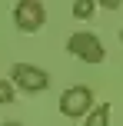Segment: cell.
Here are the masks:
<instances>
[{"instance_id":"cell-1","label":"cell","mask_w":123,"mask_h":126,"mask_svg":"<svg viewBox=\"0 0 123 126\" xmlns=\"http://www.w3.org/2000/svg\"><path fill=\"white\" fill-rule=\"evenodd\" d=\"M67 50L73 53V57H80L83 63H103V43H100V37H93V33H73L70 40H67Z\"/></svg>"},{"instance_id":"cell-2","label":"cell","mask_w":123,"mask_h":126,"mask_svg":"<svg viewBox=\"0 0 123 126\" xmlns=\"http://www.w3.org/2000/svg\"><path fill=\"white\" fill-rule=\"evenodd\" d=\"M43 20H47V10H43L40 0H17V7H13V23H17L20 30L33 33V30L43 27Z\"/></svg>"},{"instance_id":"cell-3","label":"cell","mask_w":123,"mask_h":126,"mask_svg":"<svg viewBox=\"0 0 123 126\" xmlns=\"http://www.w3.org/2000/svg\"><path fill=\"white\" fill-rule=\"evenodd\" d=\"M10 80L17 83L20 90H27V93H40V90L50 86V73H47V70L30 66V63H17L13 73H10Z\"/></svg>"},{"instance_id":"cell-4","label":"cell","mask_w":123,"mask_h":126,"mask_svg":"<svg viewBox=\"0 0 123 126\" xmlns=\"http://www.w3.org/2000/svg\"><path fill=\"white\" fill-rule=\"evenodd\" d=\"M90 103H93L90 86H70V90H63V96H60V113L77 120V116L90 113Z\"/></svg>"},{"instance_id":"cell-5","label":"cell","mask_w":123,"mask_h":126,"mask_svg":"<svg viewBox=\"0 0 123 126\" xmlns=\"http://www.w3.org/2000/svg\"><path fill=\"white\" fill-rule=\"evenodd\" d=\"M87 126H110V106H97V110H90V116H87Z\"/></svg>"},{"instance_id":"cell-6","label":"cell","mask_w":123,"mask_h":126,"mask_svg":"<svg viewBox=\"0 0 123 126\" xmlns=\"http://www.w3.org/2000/svg\"><path fill=\"white\" fill-rule=\"evenodd\" d=\"M93 7H97V0H73V17L90 20L93 17Z\"/></svg>"},{"instance_id":"cell-7","label":"cell","mask_w":123,"mask_h":126,"mask_svg":"<svg viewBox=\"0 0 123 126\" xmlns=\"http://www.w3.org/2000/svg\"><path fill=\"white\" fill-rule=\"evenodd\" d=\"M13 100V80H0V103Z\"/></svg>"},{"instance_id":"cell-8","label":"cell","mask_w":123,"mask_h":126,"mask_svg":"<svg viewBox=\"0 0 123 126\" xmlns=\"http://www.w3.org/2000/svg\"><path fill=\"white\" fill-rule=\"evenodd\" d=\"M97 3H100V7H103V10H117V7L123 3V0H97Z\"/></svg>"},{"instance_id":"cell-9","label":"cell","mask_w":123,"mask_h":126,"mask_svg":"<svg viewBox=\"0 0 123 126\" xmlns=\"http://www.w3.org/2000/svg\"><path fill=\"white\" fill-rule=\"evenodd\" d=\"M120 40H123V33H120Z\"/></svg>"},{"instance_id":"cell-10","label":"cell","mask_w":123,"mask_h":126,"mask_svg":"<svg viewBox=\"0 0 123 126\" xmlns=\"http://www.w3.org/2000/svg\"><path fill=\"white\" fill-rule=\"evenodd\" d=\"M7 126H13V123H7Z\"/></svg>"}]
</instances>
